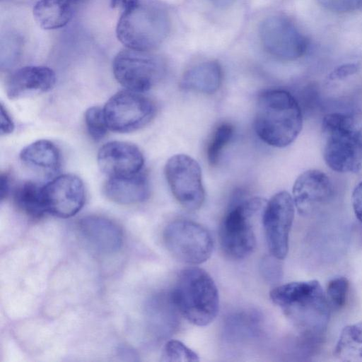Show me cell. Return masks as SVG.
I'll return each mask as SVG.
<instances>
[{
	"label": "cell",
	"mask_w": 362,
	"mask_h": 362,
	"mask_svg": "<svg viewBox=\"0 0 362 362\" xmlns=\"http://www.w3.org/2000/svg\"><path fill=\"white\" fill-rule=\"evenodd\" d=\"M56 83L52 69L45 66H27L16 70L9 78L6 93L11 100L50 90Z\"/></svg>",
	"instance_id": "obj_17"
},
{
	"label": "cell",
	"mask_w": 362,
	"mask_h": 362,
	"mask_svg": "<svg viewBox=\"0 0 362 362\" xmlns=\"http://www.w3.org/2000/svg\"><path fill=\"white\" fill-rule=\"evenodd\" d=\"M162 361L170 362H196L199 356L182 341L171 339L166 342L162 354Z\"/></svg>",
	"instance_id": "obj_26"
},
{
	"label": "cell",
	"mask_w": 362,
	"mask_h": 362,
	"mask_svg": "<svg viewBox=\"0 0 362 362\" xmlns=\"http://www.w3.org/2000/svg\"><path fill=\"white\" fill-rule=\"evenodd\" d=\"M163 242L175 259L192 265L207 261L214 248L208 230L197 222L186 219L175 220L168 224L163 231Z\"/></svg>",
	"instance_id": "obj_7"
},
{
	"label": "cell",
	"mask_w": 362,
	"mask_h": 362,
	"mask_svg": "<svg viewBox=\"0 0 362 362\" xmlns=\"http://www.w3.org/2000/svg\"><path fill=\"white\" fill-rule=\"evenodd\" d=\"M98 164L109 177L130 176L141 173L144 158L140 149L126 141H110L98 151Z\"/></svg>",
	"instance_id": "obj_15"
},
{
	"label": "cell",
	"mask_w": 362,
	"mask_h": 362,
	"mask_svg": "<svg viewBox=\"0 0 362 362\" xmlns=\"http://www.w3.org/2000/svg\"><path fill=\"white\" fill-rule=\"evenodd\" d=\"M103 108L109 129L119 133L141 129L153 119L156 111L149 98L127 89L113 95Z\"/></svg>",
	"instance_id": "obj_8"
},
{
	"label": "cell",
	"mask_w": 362,
	"mask_h": 362,
	"mask_svg": "<svg viewBox=\"0 0 362 362\" xmlns=\"http://www.w3.org/2000/svg\"><path fill=\"white\" fill-rule=\"evenodd\" d=\"M85 124L90 136L95 141L103 139L109 129L103 108L93 106L86 110L84 115Z\"/></svg>",
	"instance_id": "obj_25"
},
{
	"label": "cell",
	"mask_w": 362,
	"mask_h": 362,
	"mask_svg": "<svg viewBox=\"0 0 362 362\" xmlns=\"http://www.w3.org/2000/svg\"><path fill=\"white\" fill-rule=\"evenodd\" d=\"M104 193L110 201L123 205L146 201L150 194L146 176L141 173L124 177H109L104 185Z\"/></svg>",
	"instance_id": "obj_18"
},
{
	"label": "cell",
	"mask_w": 362,
	"mask_h": 362,
	"mask_svg": "<svg viewBox=\"0 0 362 362\" xmlns=\"http://www.w3.org/2000/svg\"><path fill=\"white\" fill-rule=\"evenodd\" d=\"M139 4V0H110L111 7L123 11H128Z\"/></svg>",
	"instance_id": "obj_32"
},
{
	"label": "cell",
	"mask_w": 362,
	"mask_h": 362,
	"mask_svg": "<svg viewBox=\"0 0 362 362\" xmlns=\"http://www.w3.org/2000/svg\"><path fill=\"white\" fill-rule=\"evenodd\" d=\"M327 10L337 13H349L362 8V0H317Z\"/></svg>",
	"instance_id": "obj_28"
},
{
	"label": "cell",
	"mask_w": 362,
	"mask_h": 362,
	"mask_svg": "<svg viewBox=\"0 0 362 362\" xmlns=\"http://www.w3.org/2000/svg\"><path fill=\"white\" fill-rule=\"evenodd\" d=\"M165 175L172 194L182 207L189 211L201 208L205 192L196 160L183 153L174 155L165 165Z\"/></svg>",
	"instance_id": "obj_9"
},
{
	"label": "cell",
	"mask_w": 362,
	"mask_h": 362,
	"mask_svg": "<svg viewBox=\"0 0 362 362\" xmlns=\"http://www.w3.org/2000/svg\"><path fill=\"white\" fill-rule=\"evenodd\" d=\"M0 196L2 201L6 198L11 191V177L6 173H1L0 177Z\"/></svg>",
	"instance_id": "obj_33"
},
{
	"label": "cell",
	"mask_w": 362,
	"mask_h": 362,
	"mask_svg": "<svg viewBox=\"0 0 362 362\" xmlns=\"http://www.w3.org/2000/svg\"><path fill=\"white\" fill-rule=\"evenodd\" d=\"M43 185L33 181L19 185L13 192V201L19 210L33 218H40L47 211L45 206Z\"/></svg>",
	"instance_id": "obj_22"
},
{
	"label": "cell",
	"mask_w": 362,
	"mask_h": 362,
	"mask_svg": "<svg viewBox=\"0 0 362 362\" xmlns=\"http://www.w3.org/2000/svg\"><path fill=\"white\" fill-rule=\"evenodd\" d=\"M333 185L329 177L319 170H308L301 173L293 187V199L302 216L314 214L332 197Z\"/></svg>",
	"instance_id": "obj_14"
},
{
	"label": "cell",
	"mask_w": 362,
	"mask_h": 362,
	"mask_svg": "<svg viewBox=\"0 0 362 362\" xmlns=\"http://www.w3.org/2000/svg\"><path fill=\"white\" fill-rule=\"evenodd\" d=\"M334 355L344 361H362V321L344 327L336 344Z\"/></svg>",
	"instance_id": "obj_23"
},
{
	"label": "cell",
	"mask_w": 362,
	"mask_h": 362,
	"mask_svg": "<svg viewBox=\"0 0 362 362\" xmlns=\"http://www.w3.org/2000/svg\"><path fill=\"white\" fill-rule=\"evenodd\" d=\"M323 156L338 173H357L362 168V118L354 113L333 112L322 123Z\"/></svg>",
	"instance_id": "obj_3"
},
{
	"label": "cell",
	"mask_w": 362,
	"mask_h": 362,
	"mask_svg": "<svg viewBox=\"0 0 362 362\" xmlns=\"http://www.w3.org/2000/svg\"><path fill=\"white\" fill-rule=\"evenodd\" d=\"M360 67L356 64L349 63L336 67L329 75L332 81L342 80L356 74Z\"/></svg>",
	"instance_id": "obj_29"
},
{
	"label": "cell",
	"mask_w": 362,
	"mask_h": 362,
	"mask_svg": "<svg viewBox=\"0 0 362 362\" xmlns=\"http://www.w3.org/2000/svg\"><path fill=\"white\" fill-rule=\"evenodd\" d=\"M349 288L348 279L338 276L331 279L327 286L326 295L329 305L336 310L342 308L346 302Z\"/></svg>",
	"instance_id": "obj_27"
},
{
	"label": "cell",
	"mask_w": 362,
	"mask_h": 362,
	"mask_svg": "<svg viewBox=\"0 0 362 362\" xmlns=\"http://www.w3.org/2000/svg\"><path fill=\"white\" fill-rule=\"evenodd\" d=\"M267 200L251 197L235 202L230 207L221 223L218 236L223 252L230 258L243 259L250 256L256 247L252 219L262 214Z\"/></svg>",
	"instance_id": "obj_5"
},
{
	"label": "cell",
	"mask_w": 362,
	"mask_h": 362,
	"mask_svg": "<svg viewBox=\"0 0 362 362\" xmlns=\"http://www.w3.org/2000/svg\"><path fill=\"white\" fill-rule=\"evenodd\" d=\"M75 4L79 3L81 1H83L84 0H73Z\"/></svg>",
	"instance_id": "obj_35"
},
{
	"label": "cell",
	"mask_w": 362,
	"mask_h": 362,
	"mask_svg": "<svg viewBox=\"0 0 362 362\" xmlns=\"http://www.w3.org/2000/svg\"><path fill=\"white\" fill-rule=\"evenodd\" d=\"M148 52L125 47L114 58L113 74L125 89L141 93L149 90L159 81L160 64Z\"/></svg>",
	"instance_id": "obj_10"
},
{
	"label": "cell",
	"mask_w": 362,
	"mask_h": 362,
	"mask_svg": "<svg viewBox=\"0 0 362 362\" xmlns=\"http://www.w3.org/2000/svg\"><path fill=\"white\" fill-rule=\"evenodd\" d=\"M351 204L356 217L362 223V181L357 184L352 192Z\"/></svg>",
	"instance_id": "obj_30"
},
{
	"label": "cell",
	"mask_w": 362,
	"mask_h": 362,
	"mask_svg": "<svg viewBox=\"0 0 362 362\" xmlns=\"http://www.w3.org/2000/svg\"><path fill=\"white\" fill-rule=\"evenodd\" d=\"M259 35L264 49L272 56L282 60L301 57L308 48V40L287 18L274 16L261 24Z\"/></svg>",
	"instance_id": "obj_12"
},
{
	"label": "cell",
	"mask_w": 362,
	"mask_h": 362,
	"mask_svg": "<svg viewBox=\"0 0 362 362\" xmlns=\"http://www.w3.org/2000/svg\"><path fill=\"white\" fill-rule=\"evenodd\" d=\"M168 17L153 4H140L124 11L116 28L117 39L125 47L149 52L166 37Z\"/></svg>",
	"instance_id": "obj_6"
},
{
	"label": "cell",
	"mask_w": 362,
	"mask_h": 362,
	"mask_svg": "<svg viewBox=\"0 0 362 362\" xmlns=\"http://www.w3.org/2000/svg\"><path fill=\"white\" fill-rule=\"evenodd\" d=\"M233 132V126L228 122L221 123L215 129L206 151L207 160L211 166L218 163L221 153L231 140Z\"/></svg>",
	"instance_id": "obj_24"
},
{
	"label": "cell",
	"mask_w": 362,
	"mask_h": 362,
	"mask_svg": "<svg viewBox=\"0 0 362 362\" xmlns=\"http://www.w3.org/2000/svg\"><path fill=\"white\" fill-rule=\"evenodd\" d=\"M74 4L73 0H39L33 7V16L42 28L58 29L71 19Z\"/></svg>",
	"instance_id": "obj_21"
},
{
	"label": "cell",
	"mask_w": 362,
	"mask_h": 362,
	"mask_svg": "<svg viewBox=\"0 0 362 362\" xmlns=\"http://www.w3.org/2000/svg\"><path fill=\"white\" fill-rule=\"evenodd\" d=\"M169 296L177 311L194 325H209L218 313L217 286L209 274L200 267L182 269Z\"/></svg>",
	"instance_id": "obj_4"
},
{
	"label": "cell",
	"mask_w": 362,
	"mask_h": 362,
	"mask_svg": "<svg viewBox=\"0 0 362 362\" xmlns=\"http://www.w3.org/2000/svg\"><path fill=\"white\" fill-rule=\"evenodd\" d=\"M269 296L300 331L308 343L315 345L320 342L329 322L330 305L318 281L279 285L270 291Z\"/></svg>",
	"instance_id": "obj_1"
},
{
	"label": "cell",
	"mask_w": 362,
	"mask_h": 362,
	"mask_svg": "<svg viewBox=\"0 0 362 362\" xmlns=\"http://www.w3.org/2000/svg\"><path fill=\"white\" fill-rule=\"evenodd\" d=\"M79 233L94 251L111 255L122 247L123 235L119 226L112 220L100 216H88L80 220Z\"/></svg>",
	"instance_id": "obj_16"
},
{
	"label": "cell",
	"mask_w": 362,
	"mask_h": 362,
	"mask_svg": "<svg viewBox=\"0 0 362 362\" xmlns=\"http://www.w3.org/2000/svg\"><path fill=\"white\" fill-rule=\"evenodd\" d=\"M222 70L216 62L198 64L186 71L180 81L182 88L204 94L216 93L221 83Z\"/></svg>",
	"instance_id": "obj_20"
},
{
	"label": "cell",
	"mask_w": 362,
	"mask_h": 362,
	"mask_svg": "<svg viewBox=\"0 0 362 362\" xmlns=\"http://www.w3.org/2000/svg\"><path fill=\"white\" fill-rule=\"evenodd\" d=\"M47 213L59 218L76 214L85 202V187L82 180L72 174L59 175L42 187Z\"/></svg>",
	"instance_id": "obj_13"
},
{
	"label": "cell",
	"mask_w": 362,
	"mask_h": 362,
	"mask_svg": "<svg viewBox=\"0 0 362 362\" xmlns=\"http://www.w3.org/2000/svg\"><path fill=\"white\" fill-rule=\"evenodd\" d=\"M213 4L218 7H226L230 5L234 0H209Z\"/></svg>",
	"instance_id": "obj_34"
},
{
	"label": "cell",
	"mask_w": 362,
	"mask_h": 362,
	"mask_svg": "<svg viewBox=\"0 0 362 362\" xmlns=\"http://www.w3.org/2000/svg\"><path fill=\"white\" fill-rule=\"evenodd\" d=\"M254 124L256 134L264 142L274 147H286L302 129L300 107L288 91L267 90L257 98Z\"/></svg>",
	"instance_id": "obj_2"
},
{
	"label": "cell",
	"mask_w": 362,
	"mask_h": 362,
	"mask_svg": "<svg viewBox=\"0 0 362 362\" xmlns=\"http://www.w3.org/2000/svg\"><path fill=\"white\" fill-rule=\"evenodd\" d=\"M14 129L13 122L4 105H1V133L2 135L8 134Z\"/></svg>",
	"instance_id": "obj_31"
},
{
	"label": "cell",
	"mask_w": 362,
	"mask_h": 362,
	"mask_svg": "<svg viewBox=\"0 0 362 362\" xmlns=\"http://www.w3.org/2000/svg\"><path fill=\"white\" fill-rule=\"evenodd\" d=\"M22 163L29 168L52 176L61 165V156L54 144L49 140L35 141L23 148L20 153Z\"/></svg>",
	"instance_id": "obj_19"
},
{
	"label": "cell",
	"mask_w": 362,
	"mask_h": 362,
	"mask_svg": "<svg viewBox=\"0 0 362 362\" xmlns=\"http://www.w3.org/2000/svg\"><path fill=\"white\" fill-rule=\"evenodd\" d=\"M295 208L292 196L286 191H281L267 202L262 214L270 255L279 260L284 259L288 252L289 233Z\"/></svg>",
	"instance_id": "obj_11"
}]
</instances>
